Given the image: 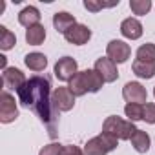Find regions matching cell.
<instances>
[{"instance_id":"484cf974","label":"cell","mask_w":155,"mask_h":155,"mask_svg":"<svg viewBox=\"0 0 155 155\" xmlns=\"http://www.w3.org/2000/svg\"><path fill=\"white\" fill-rule=\"evenodd\" d=\"M62 153H64V146L58 142H51L38 151V155H62Z\"/></svg>"},{"instance_id":"ffe728a7","label":"cell","mask_w":155,"mask_h":155,"mask_svg":"<svg viewBox=\"0 0 155 155\" xmlns=\"http://www.w3.org/2000/svg\"><path fill=\"white\" fill-rule=\"evenodd\" d=\"M84 75H86V82H88L90 93H97V91H101V88L104 86L102 77H101L95 69H84Z\"/></svg>"},{"instance_id":"8fae6325","label":"cell","mask_w":155,"mask_h":155,"mask_svg":"<svg viewBox=\"0 0 155 155\" xmlns=\"http://www.w3.org/2000/svg\"><path fill=\"white\" fill-rule=\"evenodd\" d=\"M64 38H66V42H69L73 46H84L91 38V29L84 24H75L69 31H66Z\"/></svg>"},{"instance_id":"603a6c76","label":"cell","mask_w":155,"mask_h":155,"mask_svg":"<svg viewBox=\"0 0 155 155\" xmlns=\"http://www.w3.org/2000/svg\"><path fill=\"white\" fill-rule=\"evenodd\" d=\"M130 9L133 11V15H146L151 9V2L150 0H130Z\"/></svg>"},{"instance_id":"4316f807","label":"cell","mask_w":155,"mask_h":155,"mask_svg":"<svg viewBox=\"0 0 155 155\" xmlns=\"http://www.w3.org/2000/svg\"><path fill=\"white\" fill-rule=\"evenodd\" d=\"M115 4H119V2H111V4H101V2H91V0H86V2H84V8H86L88 11H101L102 8H111V6H115Z\"/></svg>"},{"instance_id":"3957f363","label":"cell","mask_w":155,"mask_h":155,"mask_svg":"<svg viewBox=\"0 0 155 155\" xmlns=\"http://www.w3.org/2000/svg\"><path fill=\"white\" fill-rule=\"evenodd\" d=\"M117 146H119V139L106 135V133H101L84 144V155H108Z\"/></svg>"},{"instance_id":"d6986e66","label":"cell","mask_w":155,"mask_h":155,"mask_svg":"<svg viewBox=\"0 0 155 155\" xmlns=\"http://www.w3.org/2000/svg\"><path fill=\"white\" fill-rule=\"evenodd\" d=\"M46 40V28L42 24H37L29 29H26V42L29 46H40Z\"/></svg>"},{"instance_id":"4fadbf2b","label":"cell","mask_w":155,"mask_h":155,"mask_svg":"<svg viewBox=\"0 0 155 155\" xmlns=\"http://www.w3.org/2000/svg\"><path fill=\"white\" fill-rule=\"evenodd\" d=\"M75 24H77V18L68 11H58V13L53 15V26L62 35H66V31H69Z\"/></svg>"},{"instance_id":"52a82bcc","label":"cell","mask_w":155,"mask_h":155,"mask_svg":"<svg viewBox=\"0 0 155 155\" xmlns=\"http://www.w3.org/2000/svg\"><path fill=\"white\" fill-rule=\"evenodd\" d=\"M131 55V48L130 44H126L124 40H111L106 46V57L110 60H113L115 64H122L130 58Z\"/></svg>"},{"instance_id":"9a60e30c","label":"cell","mask_w":155,"mask_h":155,"mask_svg":"<svg viewBox=\"0 0 155 155\" xmlns=\"http://www.w3.org/2000/svg\"><path fill=\"white\" fill-rule=\"evenodd\" d=\"M24 64H26L31 71L40 73V71H44L46 66H48V57H46L44 53L33 51V53H28V55L24 57Z\"/></svg>"},{"instance_id":"ba28073f","label":"cell","mask_w":155,"mask_h":155,"mask_svg":"<svg viewBox=\"0 0 155 155\" xmlns=\"http://www.w3.org/2000/svg\"><path fill=\"white\" fill-rule=\"evenodd\" d=\"M122 97L128 104H144L148 99V93L140 82H126L122 88Z\"/></svg>"},{"instance_id":"5b68a950","label":"cell","mask_w":155,"mask_h":155,"mask_svg":"<svg viewBox=\"0 0 155 155\" xmlns=\"http://www.w3.org/2000/svg\"><path fill=\"white\" fill-rule=\"evenodd\" d=\"M18 117V108H17V101L9 91H4L0 97V122L2 124H9L13 120H17Z\"/></svg>"},{"instance_id":"2e32d148","label":"cell","mask_w":155,"mask_h":155,"mask_svg":"<svg viewBox=\"0 0 155 155\" xmlns=\"http://www.w3.org/2000/svg\"><path fill=\"white\" fill-rule=\"evenodd\" d=\"M68 88H69V91H71L75 97H82V95L90 93V88H88V82H86V75H84V71H79V73H77L73 79L69 81Z\"/></svg>"},{"instance_id":"8992f818","label":"cell","mask_w":155,"mask_h":155,"mask_svg":"<svg viewBox=\"0 0 155 155\" xmlns=\"http://www.w3.org/2000/svg\"><path fill=\"white\" fill-rule=\"evenodd\" d=\"M75 95L69 91L68 86H60L51 93V104L57 111H69L75 106Z\"/></svg>"},{"instance_id":"cb8c5ba5","label":"cell","mask_w":155,"mask_h":155,"mask_svg":"<svg viewBox=\"0 0 155 155\" xmlns=\"http://www.w3.org/2000/svg\"><path fill=\"white\" fill-rule=\"evenodd\" d=\"M124 113H126L128 120H131V122L142 120V104H126Z\"/></svg>"},{"instance_id":"7a4b0ae2","label":"cell","mask_w":155,"mask_h":155,"mask_svg":"<svg viewBox=\"0 0 155 155\" xmlns=\"http://www.w3.org/2000/svg\"><path fill=\"white\" fill-rule=\"evenodd\" d=\"M137 130L139 128L135 126V122L124 120V119H120L117 115H110L102 124V133L111 135V137H115L119 140H130Z\"/></svg>"},{"instance_id":"6da1fadb","label":"cell","mask_w":155,"mask_h":155,"mask_svg":"<svg viewBox=\"0 0 155 155\" xmlns=\"http://www.w3.org/2000/svg\"><path fill=\"white\" fill-rule=\"evenodd\" d=\"M18 102L26 108H31L38 119L48 124L51 137H55V117L57 110L51 104V81L46 75H35L17 91Z\"/></svg>"},{"instance_id":"5bb4252c","label":"cell","mask_w":155,"mask_h":155,"mask_svg":"<svg viewBox=\"0 0 155 155\" xmlns=\"http://www.w3.org/2000/svg\"><path fill=\"white\" fill-rule=\"evenodd\" d=\"M18 22L20 26H24L26 29L40 24V11L35 8V6H26L20 13H18Z\"/></svg>"},{"instance_id":"83f0119b","label":"cell","mask_w":155,"mask_h":155,"mask_svg":"<svg viewBox=\"0 0 155 155\" xmlns=\"http://www.w3.org/2000/svg\"><path fill=\"white\" fill-rule=\"evenodd\" d=\"M62 155H84V150H81L79 146H64V153Z\"/></svg>"},{"instance_id":"d4e9b609","label":"cell","mask_w":155,"mask_h":155,"mask_svg":"<svg viewBox=\"0 0 155 155\" xmlns=\"http://www.w3.org/2000/svg\"><path fill=\"white\" fill-rule=\"evenodd\" d=\"M142 120H146L148 124H155V104L153 102L142 104Z\"/></svg>"},{"instance_id":"277c9868","label":"cell","mask_w":155,"mask_h":155,"mask_svg":"<svg viewBox=\"0 0 155 155\" xmlns=\"http://www.w3.org/2000/svg\"><path fill=\"white\" fill-rule=\"evenodd\" d=\"M53 73L58 81L69 82L73 77L79 73V64H77V60L73 57H62V58L57 60V64L53 68Z\"/></svg>"},{"instance_id":"f546056e","label":"cell","mask_w":155,"mask_h":155,"mask_svg":"<svg viewBox=\"0 0 155 155\" xmlns=\"http://www.w3.org/2000/svg\"><path fill=\"white\" fill-rule=\"evenodd\" d=\"M153 97H155V88H153Z\"/></svg>"},{"instance_id":"44dd1931","label":"cell","mask_w":155,"mask_h":155,"mask_svg":"<svg viewBox=\"0 0 155 155\" xmlns=\"http://www.w3.org/2000/svg\"><path fill=\"white\" fill-rule=\"evenodd\" d=\"M15 44H17L15 33H11L6 26H0V48H2L4 51H8V49H11Z\"/></svg>"},{"instance_id":"f1b7e54d","label":"cell","mask_w":155,"mask_h":155,"mask_svg":"<svg viewBox=\"0 0 155 155\" xmlns=\"http://www.w3.org/2000/svg\"><path fill=\"white\" fill-rule=\"evenodd\" d=\"M0 62H2V71H4V69H8V68H6V57H4V55L0 57Z\"/></svg>"},{"instance_id":"30bf717a","label":"cell","mask_w":155,"mask_h":155,"mask_svg":"<svg viewBox=\"0 0 155 155\" xmlns=\"http://www.w3.org/2000/svg\"><path fill=\"white\" fill-rule=\"evenodd\" d=\"M93 69L102 77V81H104V82H115V81L119 79L117 64H115L113 60H110L108 57H101V58H97Z\"/></svg>"},{"instance_id":"7402d4cb","label":"cell","mask_w":155,"mask_h":155,"mask_svg":"<svg viewBox=\"0 0 155 155\" xmlns=\"http://www.w3.org/2000/svg\"><path fill=\"white\" fill-rule=\"evenodd\" d=\"M137 60L155 62V44H151V42L142 44V46L137 49Z\"/></svg>"},{"instance_id":"ac0fdd59","label":"cell","mask_w":155,"mask_h":155,"mask_svg":"<svg viewBox=\"0 0 155 155\" xmlns=\"http://www.w3.org/2000/svg\"><path fill=\"white\" fill-rule=\"evenodd\" d=\"M130 140H131V146H133V150H135L137 153H146V151L150 150V144H151L150 135H148L146 131H142V130H137Z\"/></svg>"},{"instance_id":"7c38bea8","label":"cell","mask_w":155,"mask_h":155,"mask_svg":"<svg viewBox=\"0 0 155 155\" xmlns=\"http://www.w3.org/2000/svg\"><path fill=\"white\" fill-rule=\"evenodd\" d=\"M120 33H122V37L130 38V40H137L142 37V24L133 17L124 18L120 24Z\"/></svg>"},{"instance_id":"e0dca14e","label":"cell","mask_w":155,"mask_h":155,"mask_svg":"<svg viewBox=\"0 0 155 155\" xmlns=\"http://www.w3.org/2000/svg\"><path fill=\"white\" fill-rule=\"evenodd\" d=\"M133 73L139 79H153L155 77V62H144V60H135L131 64Z\"/></svg>"},{"instance_id":"9c48e42d","label":"cell","mask_w":155,"mask_h":155,"mask_svg":"<svg viewBox=\"0 0 155 155\" xmlns=\"http://www.w3.org/2000/svg\"><path fill=\"white\" fill-rule=\"evenodd\" d=\"M2 82H4V88L6 91L8 90H15V93L28 82L26 75L18 69V68H8L2 71Z\"/></svg>"}]
</instances>
